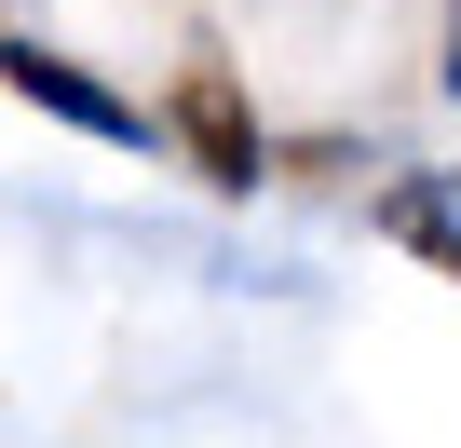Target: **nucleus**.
Here are the masks:
<instances>
[{
	"instance_id": "nucleus-1",
	"label": "nucleus",
	"mask_w": 461,
	"mask_h": 448,
	"mask_svg": "<svg viewBox=\"0 0 461 448\" xmlns=\"http://www.w3.org/2000/svg\"><path fill=\"white\" fill-rule=\"evenodd\" d=\"M163 150H176L217 204H245V190L272 177L258 96H245V69H230V55H190V69H176V96H163Z\"/></svg>"
},
{
	"instance_id": "nucleus-2",
	"label": "nucleus",
	"mask_w": 461,
	"mask_h": 448,
	"mask_svg": "<svg viewBox=\"0 0 461 448\" xmlns=\"http://www.w3.org/2000/svg\"><path fill=\"white\" fill-rule=\"evenodd\" d=\"M0 82H14L28 109H55L68 136H95V150H149L163 136V109H136V96H109L82 55H55V41H0Z\"/></svg>"
},
{
	"instance_id": "nucleus-3",
	"label": "nucleus",
	"mask_w": 461,
	"mask_h": 448,
	"mask_svg": "<svg viewBox=\"0 0 461 448\" xmlns=\"http://www.w3.org/2000/svg\"><path fill=\"white\" fill-rule=\"evenodd\" d=\"M380 232H393L407 259H434V272L461 286V217H447V190H434V177H393V190H380Z\"/></svg>"
},
{
	"instance_id": "nucleus-4",
	"label": "nucleus",
	"mask_w": 461,
	"mask_h": 448,
	"mask_svg": "<svg viewBox=\"0 0 461 448\" xmlns=\"http://www.w3.org/2000/svg\"><path fill=\"white\" fill-rule=\"evenodd\" d=\"M447 96H461V28H447Z\"/></svg>"
}]
</instances>
